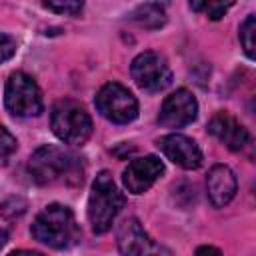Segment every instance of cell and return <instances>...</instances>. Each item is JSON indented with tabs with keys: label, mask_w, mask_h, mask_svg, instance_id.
<instances>
[{
	"label": "cell",
	"mask_w": 256,
	"mask_h": 256,
	"mask_svg": "<svg viewBox=\"0 0 256 256\" xmlns=\"http://www.w3.org/2000/svg\"><path fill=\"white\" fill-rule=\"evenodd\" d=\"M28 170L40 186H52V184H80L84 166L82 160L72 154L70 150H64L60 146H42L38 148L28 162Z\"/></svg>",
	"instance_id": "6da1fadb"
},
{
	"label": "cell",
	"mask_w": 256,
	"mask_h": 256,
	"mask_svg": "<svg viewBox=\"0 0 256 256\" xmlns=\"http://www.w3.org/2000/svg\"><path fill=\"white\" fill-rule=\"evenodd\" d=\"M32 236L56 250L74 246L80 240V228L72 210L64 204H48L34 220L30 228Z\"/></svg>",
	"instance_id": "7a4b0ae2"
},
{
	"label": "cell",
	"mask_w": 256,
	"mask_h": 256,
	"mask_svg": "<svg viewBox=\"0 0 256 256\" xmlns=\"http://www.w3.org/2000/svg\"><path fill=\"white\" fill-rule=\"evenodd\" d=\"M124 206V196L118 190L110 172L102 170L94 182L88 196V222L96 234H104L112 228L114 218Z\"/></svg>",
	"instance_id": "3957f363"
},
{
	"label": "cell",
	"mask_w": 256,
	"mask_h": 256,
	"mask_svg": "<svg viewBox=\"0 0 256 256\" xmlns=\"http://www.w3.org/2000/svg\"><path fill=\"white\" fill-rule=\"evenodd\" d=\"M50 126H52V132L62 142L74 144V146H82L92 134V120L88 112L76 100H70V98L58 100L52 106Z\"/></svg>",
	"instance_id": "277c9868"
},
{
	"label": "cell",
	"mask_w": 256,
	"mask_h": 256,
	"mask_svg": "<svg viewBox=\"0 0 256 256\" xmlns=\"http://www.w3.org/2000/svg\"><path fill=\"white\" fill-rule=\"evenodd\" d=\"M4 104L10 114L20 116V118L38 116L44 108L42 92H40L36 80L32 76H28L26 72L10 74V78L6 82V90H4Z\"/></svg>",
	"instance_id": "5b68a950"
},
{
	"label": "cell",
	"mask_w": 256,
	"mask_h": 256,
	"mask_svg": "<svg viewBox=\"0 0 256 256\" xmlns=\"http://www.w3.org/2000/svg\"><path fill=\"white\" fill-rule=\"evenodd\" d=\"M94 104L98 112L114 124H128L138 116V100L128 88L118 82L104 84L98 90Z\"/></svg>",
	"instance_id": "8992f818"
},
{
	"label": "cell",
	"mask_w": 256,
	"mask_h": 256,
	"mask_svg": "<svg viewBox=\"0 0 256 256\" xmlns=\"http://www.w3.org/2000/svg\"><path fill=\"white\" fill-rule=\"evenodd\" d=\"M130 74L136 86L142 88L144 92H162L172 82V70L166 58L152 50L140 52L132 60Z\"/></svg>",
	"instance_id": "52a82bcc"
},
{
	"label": "cell",
	"mask_w": 256,
	"mask_h": 256,
	"mask_svg": "<svg viewBox=\"0 0 256 256\" xmlns=\"http://www.w3.org/2000/svg\"><path fill=\"white\" fill-rule=\"evenodd\" d=\"M118 250L122 256H172L160 244H154L136 218H126L118 226Z\"/></svg>",
	"instance_id": "ba28073f"
},
{
	"label": "cell",
	"mask_w": 256,
	"mask_h": 256,
	"mask_svg": "<svg viewBox=\"0 0 256 256\" xmlns=\"http://www.w3.org/2000/svg\"><path fill=\"white\" fill-rule=\"evenodd\" d=\"M196 116H198L196 98L186 88H180L164 100V104L160 108L158 122L164 128H184L190 122H194Z\"/></svg>",
	"instance_id": "9c48e42d"
},
{
	"label": "cell",
	"mask_w": 256,
	"mask_h": 256,
	"mask_svg": "<svg viewBox=\"0 0 256 256\" xmlns=\"http://www.w3.org/2000/svg\"><path fill=\"white\" fill-rule=\"evenodd\" d=\"M164 172V164L158 156L148 154L142 158H134L122 172L124 186L132 194H144Z\"/></svg>",
	"instance_id": "30bf717a"
},
{
	"label": "cell",
	"mask_w": 256,
	"mask_h": 256,
	"mask_svg": "<svg viewBox=\"0 0 256 256\" xmlns=\"http://www.w3.org/2000/svg\"><path fill=\"white\" fill-rule=\"evenodd\" d=\"M158 148L164 152V156L168 160H172L180 168L194 170V168H198L202 164V150L188 136H182V134L162 136L158 140Z\"/></svg>",
	"instance_id": "8fae6325"
},
{
	"label": "cell",
	"mask_w": 256,
	"mask_h": 256,
	"mask_svg": "<svg viewBox=\"0 0 256 256\" xmlns=\"http://www.w3.org/2000/svg\"><path fill=\"white\" fill-rule=\"evenodd\" d=\"M208 132L230 150H242L250 140L248 130L228 112H216L208 122Z\"/></svg>",
	"instance_id": "7c38bea8"
},
{
	"label": "cell",
	"mask_w": 256,
	"mask_h": 256,
	"mask_svg": "<svg viewBox=\"0 0 256 256\" xmlns=\"http://www.w3.org/2000/svg\"><path fill=\"white\" fill-rule=\"evenodd\" d=\"M236 188H238L236 176L228 166L216 164L210 168L208 178H206V190H208V198H210L212 206H216V208L226 206L234 198Z\"/></svg>",
	"instance_id": "4fadbf2b"
},
{
	"label": "cell",
	"mask_w": 256,
	"mask_h": 256,
	"mask_svg": "<svg viewBox=\"0 0 256 256\" xmlns=\"http://www.w3.org/2000/svg\"><path fill=\"white\" fill-rule=\"evenodd\" d=\"M132 20L144 28H150V30H156V28H162L166 24V12H164V6L158 4V2H146V4H140L134 8L132 12Z\"/></svg>",
	"instance_id": "5bb4252c"
},
{
	"label": "cell",
	"mask_w": 256,
	"mask_h": 256,
	"mask_svg": "<svg viewBox=\"0 0 256 256\" xmlns=\"http://www.w3.org/2000/svg\"><path fill=\"white\" fill-rule=\"evenodd\" d=\"M254 34H256V18L250 14L240 24V44H242V48H244V52H246L248 58H254V48H256Z\"/></svg>",
	"instance_id": "9a60e30c"
},
{
	"label": "cell",
	"mask_w": 256,
	"mask_h": 256,
	"mask_svg": "<svg viewBox=\"0 0 256 256\" xmlns=\"http://www.w3.org/2000/svg\"><path fill=\"white\" fill-rule=\"evenodd\" d=\"M24 212H26V200H22L20 196H12V198H8L0 204V216L6 218V220L22 216Z\"/></svg>",
	"instance_id": "2e32d148"
},
{
	"label": "cell",
	"mask_w": 256,
	"mask_h": 256,
	"mask_svg": "<svg viewBox=\"0 0 256 256\" xmlns=\"http://www.w3.org/2000/svg\"><path fill=\"white\" fill-rule=\"evenodd\" d=\"M16 138L0 124V164H6L10 158H12V154L16 152Z\"/></svg>",
	"instance_id": "e0dca14e"
},
{
	"label": "cell",
	"mask_w": 256,
	"mask_h": 256,
	"mask_svg": "<svg viewBox=\"0 0 256 256\" xmlns=\"http://www.w3.org/2000/svg\"><path fill=\"white\" fill-rule=\"evenodd\" d=\"M44 8L54 10L58 14H68V16H76L82 12L84 4L82 2H44Z\"/></svg>",
	"instance_id": "ac0fdd59"
},
{
	"label": "cell",
	"mask_w": 256,
	"mask_h": 256,
	"mask_svg": "<svg viewBox=\"0 0 256 256\" xmlns=\"http://www.w3.org/2000/svg\"><path fill=\"white\" fill-rule=\"evenodd\" d=\"M16 54V40L4 32H0V64L10 60Z\"/></svg>",
	"instance_id": "d6986e66"
},
{
	"label": "cell",
	"mask_w": 256,
	"mask_h": 256,
	"mask_svg": "<svg viewBox=\"0 0 256 256\" xmlns=\"http://www.w3.org/2000/svg\"><path fill=\"white\" fill-rule=\"evenodd\" d=\"M230 6H232V2H228V4H222V2H204V4H202V10H206V14H208L212 20H218V18L224 16V12H226Z\"/></svg>",
	"instance_id": "ffe728a7"
},
{
	"label": "cell",
	"mask_w": 256,
	"mask_h": 256,
	"mask_svg": "<svg viewBox=\"0 0 256 256\" xmlns=\"http://www.w3.org/2000/svg\"><path fill=\"white\" fill-rule=\"evenodd\" d=\"M194 256H222V252L216 248V246H200Z\"/></svg>",
	"instance_id": "44dd1931"
},
{
	"label": "cell",
	"mask_w": 256,
	"mask_h": 256,
	"mask_svg": "<svg viewBox=\"0 0 256 256\" xmlns=\"http://www.w3.org/2000/svg\"><path fill=\"white\" fill-rule=\"evenodd\" d=\"M8 256H42L40 252H32V250H14Z\"/></svg>",
	"instance_id": "7402d4cb"
},
{
	"label": "cell",
	"mask_w": 256,
	"mask_h": 256,
	"mask_svg": "<svg viewBox=\"0 0 256 256\" xmlns=\"http://www.w3.org/2000/svg\"><path fill=\"white\" fill-rule=\"evenodd\" d=\"M6 242H8V232H6L4 228H0V248H2Z\"/></svg>",
	"instance_id": "603a6c76"
}]
</instances>
